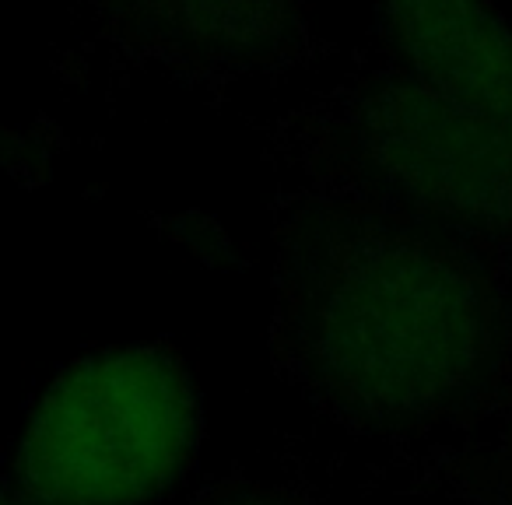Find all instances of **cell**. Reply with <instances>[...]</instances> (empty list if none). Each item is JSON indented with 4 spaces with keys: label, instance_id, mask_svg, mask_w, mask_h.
Returning a JSON list of instances; mask_svg holds the SVG:
<instances>
[{
    "label": "cell",
    "instance_id": "obj_2",
    "mask_svg": "<svg viewBox=\"0 0 512 505\" xmlns=\"http://www.w3.org/2000/svg\"><path fill=\"white\" fill-rule=\"evenodd\" d=\"M278 148L295 186L355 193L512 253V113L379 57L302 106Z\"/></svg>",
    "mask_w": 512,
    "mask_h": 505
},
{
    "label": "cell",
    "instance_id": "obj_1",
    "mask_svg": "<svg viewBox=\"0 0 512 505\" xmlns=\"http://www.w3.org/2000/svg\"><path fill=\"white\" fill-rule=\"evenodd\" d=\"M271 355L348 432L432 453L474 442L512 418V253L292 186L274 221Z\"/></svg>",
    "mask_w": 512,
    "mask_h": 505
},
{
    "label": "cell",
    "instance_id": "obj_4",
    "mask_svg": "<svg viewBox=\"0 0 512 505\" xmlns=\"http://www.w3.org/2000/svg\"><path fill=\"white\" fill-rule=\"evenodd\" d=\"M130 50L200 74H246L299 60L306 0H88Z\"/></svg>",
    "mask_w": 512,
    "mask_h": 505
},
{
    "label": "cell",
    "instance_id": "obj_5",
    "mask_svg": "<svg viewBox=\"0 0 512 505\" xmlns=\"http://www.w3.org/2000/svg\"><path fill=\"white\" fill-rule=\"evenodd\" d=\"M379 57L411 78L512 113V29L488 0H372Z\"/></svg>",
    "mask_w": 512,
    "mask_h": 505
},
{
    "label": "cell",
    "instance_id": "obj_3",
    "mask_svg": "<svg viewBox=\"0 0 512 505\" xmlns=\"http://www.w3.org/2000/svg\"><path fill=\"white\" fill-rule=\"evenodd\" d=\"M197 442V390L176 351H95L43 393L11 481L29 505H144L183 481Z\"/></svg>",
    "mask_w": 512,
    "mask_h": 505
},
{
    "label": "cell",
    "instance_id": "obj_6",
    "mask_svg": "<svg viewBox=\"0 0 512 505\" xmlns=\"http://www.w3.org/2000/svg\"><path fill=\"white\" fill-rule=\"evenodd\" d=\"M421 474L467 505H512V418L481 439L432 453Z\"/></svg>",
    "mask_w": 512,
    "mask_h": 505
},
{
    "label": "cell",
    "instance_id": "obj_8",
    "mask_svg": "<svg viewBox=\"0 0 512 505\" xmlns=\"http://www.w3.org/2000/svg\"><path fill=\"white\" fill-rule=\"evenodd\" d=\"M0 505H29L22 498V491L15 488V481H4V477H0Z\"/></svg>",
    "mask_w": 512,
    "mask_h": 505
},
{
    "label": "cell",
    "instance_id": "obj_7",
    "mask_svg": "<svg viewBox=\"0 0 512 505\" xmlns=\"http://www.w3.org/2000/svg\"><path fill=\"white\" fill-rule=\"evenodd\" d=\"M190 505H309V502L299 491L256 481V477H221V481L207 484Z\"/></svg>",
    "mask_w": 512,
    "mask_h": 505
}]
</instances>
